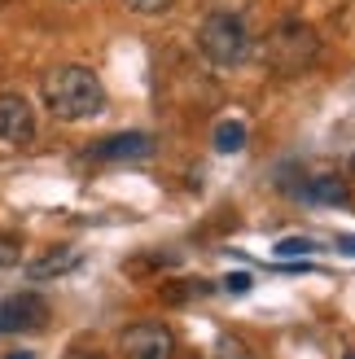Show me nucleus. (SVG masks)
<instances>
[{
  "label": "nucleus",
  "instance_id": "1",
  "mask_svg": "<svg viewBox=\"0 0 355 359\" xmlns=\"http://www.w3.org/2000/svg\"><path fill=\"white\" fill-rule=\"evenodd\" d=\"M40 97L62 123H88L105 110V88L88 66H53L40 79Z\"/></svg>",
  "mask_w": 355,
  "mask_h": 359
},
{
  "label": "nucleus",
  "instance_id": "2",
  "mask_svg": "<svg viewBox=\"0 0 355 359\" xmlns=\"http://www.w3.org/2000/svg\"><path fill=\"white\" fill-rule=\"evenodd\" d=\"M259 57L268 70H276V75H303V70H312L321 62V35H316V27L303 22V18H281L268 31Z\"/></svg>",
  "mask_w": 355,
  "mask_h": 359
},
{
  "label": "nucleus",
  "instance_id": "3",
  "mask_svg": "<svg viewBox=\"0 0 355 359\" xmlns=\"http://www.w3.org/2000/svg\"><path fill=\"white\" fill-rule=\"evenodd\" d=\"M198 48H202V57L210 66L233 70L241 62H250L255 40H250V27H246L237 13H210L198 27Z\"/></svg>",
  "mask_w": 355,
  "mask_h": 359
},
{
  "label": "nucleus",
  "instance_id": "4",
  "mask_svg": "<svg viewBox=\"0 0 355 359\" xmlns=\"http://www.w3.org/2000/svg\"><path fill=\"white\" fill-rule=\"evenodd\" d=\"M119 351L123 359H175V333L158 320H140V325L123 329Z\"/></svg>",
  "mask_w": 355,
  "mask_h": 359
},
{
  "label": "nucleus",
  "instance_id": "5",
  "mask_svg": "<svg viewBox=\"0 0 355 359\" xmlns=\"http://www.w3.org/2000/svg\"><path fill=\"white\" fill-rule=\"evenodd\" d=\"M48 325V302L40 294H9L0 302V333H35Z\"/></svg>",
  "mask_w": 355,
  "mask_h": 359
},
{
  "label": "nucleus",
  "instance_id": "6",
  "mask_svg": "<svg viewBox=\"0 0 355 359\" xmlns=\"http://www.w3.org/2000/svg\"><path fill=\"white\" fill-rule=\"evenodd\" d=\"M0 140L13 149L35 140V110L22 93H0Z\"/></svg>",
  "mask_w": 355,
  "mask_h": 359
},
{
  "label": "nucleus",
  "instance_id": "7",
  "mask_svg": "<svg viewBox=\"0 0 355 359\" xmlns=\"http://www.w3.org/2000/svg\"><path fill=\"white\" fill-rule=\"evenodd\" d=\"M154 154V140L145 132H123V136H105L101 145L88 149V158L97 163H128V158H149Z\"/></svg>",
  "mask_w": 355,
  "mask_h": 359
},
{
  "label": "nucleus",
  "instance_id": "8",
  "mask_svg": "<svg viewBox=\"0 0 355 359\" xmlns=\"http://www.w3.org/2000/svg\"><path fill=\"white\" fill-rule=\"evenodd\" d=\"M298 197L312 206H347L351 189H347L342 175H312L307 184H298Z\"/></svg>",
  "mask_w": 355,
  "mask_h": 359
},
{
  "label": "nucleus",
  "instance_id": "9",
  "mask_svg": "<svg viewBox=\"0 0 355 359\" xmlns=\"http://www.w3.org/2000/svg\"><path fill=\"white\" fill-rule=\"evenodd\" d=\"M70 267H79V250L62 245V250H53V255H44V259H35L27 267V276L31 280H53V276H66Z\"/></svg>",
  "mask_w": 355,
  "mask_h": 359
},
{
  "label": "nucleus",
  "instance_id": "10",
  "mask_svg": "<svg viewBox=\"0 0 355 359\" xmlns=\"http://www.w3.org/2000/svg\"><path fill=\"white\" fill-rule=\"evenodd\" d=\"M246 140H250V128H246L241 118H224L220 128H215V149L220 154H241Z\"/></svg>",
  "mask_w": 355,
  "mask_h": 359
},
{
  "label": "nucleus",
  "instance_id": "11",
  "mask_svg": "<svg viewBox=\"0 0 355 359\" xmlns=\"http://www.w3.org/2000/svg\"><path fill=\"white\" fill-rule=\"evenodd\" d=\"M210 359H255V355L246 351V342H237V337H220V342L210 346Z\"/></svg>",
  "mask_w": 355,
  "mask_h": 359
},
{
  "label": "nucleus",
  "instance_id": "12",
  "mask_svg": "<svg viewBox=\"0 0 355 359\" xmlns=\"http://www.w3.org/2000/svg\"><path fill=\"white\" fill-rule=\"evenodd\" d=\"M132 13H140V18H158V13H167L175 0H123Z\"/></svg>",
  "mask_w": 355,
  "mask_h": 359
},
{
  "label": "nucleus",
  "instance_id": "13",
  "mask_svg": "<svg viewBox=\"0 0 355 359\" xmlns=\"http://www.w3.org/2000/svg\"><path fill=\"white\" fill-rule=\"evenodd\" d=\"M312 250H316V241H307V237H286L276 245V255L281 259H298V255H312Z\"/></svg>",
  "mask_w": 355,
  "mask_h": 359
},
{
  "label": "nucleus",
  "instance_id": "14",
  "mask_svg": "<svg viewBox=\"0 0 355 359\" xmlns=\"http://www.w3.org/2000/svg\"><path fill=\"white\" fill-rule=\"evenodd\" d=\"M224 290L228 294H246V290H250V272H228L224 276Z\"/></svg>",
  "mask_w": 355,
  "mask_h": 359
},
{
  "label": "nucleus",
  "instance_id": "15",
  "mask_svg": "<svg viewBox=\"0 0 355 359\" xmlns=\"http://www.w3.org/2000/svg\"><path fill=\"white\" fill-rule=\"evenodd\" d=\"M66 359H105V355H101V351H79V346H75V351H70Z\"/></svg>",
  "mask_w": 355,
  "mask_h": 359
},
{
  "label": "nucleus",
  "instance_id": "16",
  "mask_svg": "<svg viewBox=\"0 0 355 359\" xmlns=\"http://www.w3.org/2000/svg\"><path fill=\"white\" fill-rule=\"evenodd\" d=\"M338 245H342V250H347V255H355V237H342V241H338Z\"/></svg>",
  "mask_w": 355,
  "mask_h": 359
},
{
  "label": "nucleus",
  "instance_id": "17",
  "mask_svg": "<svg viewBox=\"0 0 355 359\" xmlns=\"http://www.w3.org/2000/svg\"><path fill=\"white\" fill-rule=\"evenodd\" d=\"M9 359H31V355H27V351H13V355H9Z\"/></svg>",
  "mask_w": 355,
  "mask_h": 359
},
{
  "label": "nucleus",
  "instance_id": "18",
  "mask_svg": "<svg viewBox=\"0 0 355 359\" xmlns=\"http://www.w3.org/2000/svg\"><path fill=\"white\" fill-rule=\"evenodd\" d=\"M351 171H355V158H351Z\"/></svg>",
  "mask_w": 355,
  "mask_h": 359
},
{
  "label": "nucleus",
  "instance_id": "19",
  "mask_svg": "<svg viewBox=\"0 0 355 359\" xmlns=\"http://www.w3.org/2000/svg\"><path fill=\"white\" fill-rule=\"evenodd\" d=\"M0 5H5V0H0Z\"/></svg>",
  "mask_w": 355,
  "mask_h": 359
},
{
  "label": "nucleus",
  "instance_id": "20",
  "mask_svg": "<svg viewBox=\"0 0 355 359\" xmlns=\"http://www.w3.org/2000/svg\"><path fill=\"white\" fill-rule=\"evenodd\" d=\"M351 359H355V355H351Z\"/></svg>",
  "mask_w": 355,
  "mask_h": 359
}]
</instances>
